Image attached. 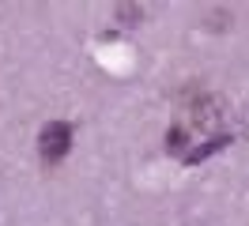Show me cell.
I'll return each instance as SVG.
<instances>
[{
    "mask_svg": "<svg viewBox=\"0 0 249 226\" xmlns=\"http://www.w3.org/2000/svg\"><path fill=\"white\" fill-rule=\"evenodd\" d=\"M72 151V124L68 121H49L46 128L38 132V155L46 166H57Z\"/></svg>",
    "mask_w": 249,
    "mask_h": 226,
    "instance_id": "obj_1",
    "label": "cell"
},
{
    "mask_svg": "<svg viewBox=\"0 0 249 226\" xmlns=\"http://www.w3.org/2000/svg\"><path fill=\"white\" fill-rule=\"evenodd\" d=\"M227 143H231V136H212V139H208L204 147H193V151H185V155H181V162H185V166H196V162H204L208 155H215V151H223Z\"/></svg>",
    "mask_w": 249,
    "mask_h": 226,
    "instance_id": "obj_2",
    "label": "cell"
},
{
    "mask_svg": "<svg viewBox=\"0 0 249 226\" xmlns=\"http://www.w3.org/2000/svg\"><path fill=\"white\" fill-rule=\"evenodd\" d=\"M166 151H181L185 155V128H170L166 132Z\"/></svg>",
    "mask_w": 249,
    "mask_h": 226,
    "instance_id": "obj_3",
    "label": "cell"
}]
</instances>
